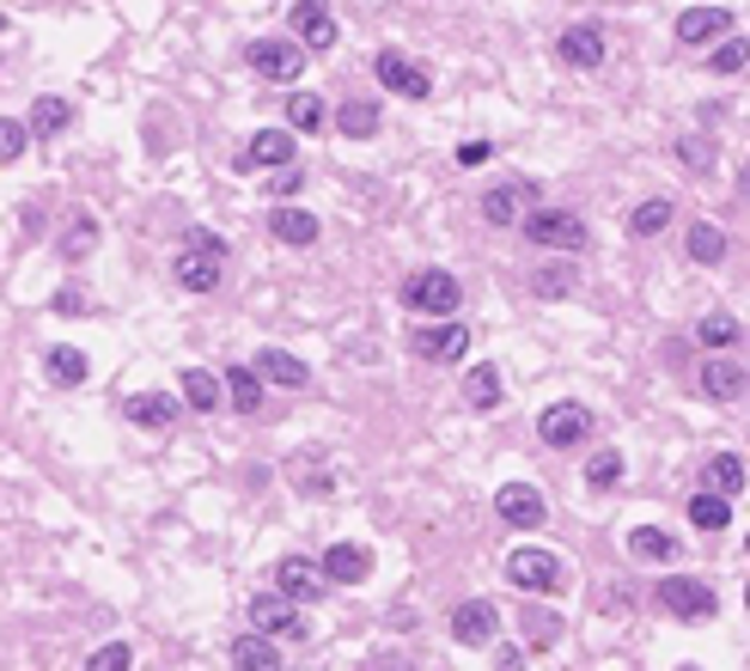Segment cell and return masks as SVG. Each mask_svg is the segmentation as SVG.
Returning a JSON list of instances; mask_svg holds the SVG:
<instances>
[{"label": "cell", "instance_id": "cell-25", "mask_svg": "<svg viewBox=\"0 0 750 671\" xmlns=\"http://www.w3.org/2000/svg\"><path fill=\"white\" fill-rule=\"evenodd\" d=\"M689 526H696V531H726V526H732V495H720V488L689 495Z\"/></svg>", "mask_w": 750, "mask_h": 671}, {"label": "cell", "instance_id": "cell-27", "mask_svg": "<svg viewBox=\"0 0 750 671\" xmlns=\"http://www.w3.org/2000/svg\"><path fill=\"white\" fill-rule=\"evenodd\" d=\"M287 129L293 134H324L329 129V105L317 93H293L287 98Z\"/></svg>", "mask_w": 750, "mask_h": 671}, {"label": "cell", "instance_id": "cell-11", "mask_svg": "<svg viewBox=\"0 0 750 671\" xmlns=\"http://www.w3.org/2000/svg\"><path fill=\"white\" fill-rule=\"evenodd\" d=\"M293 43H300L305 55H329L336 50V13H329V0H293Z\"/></svg>", "mask_w": 750, "mask_h": 671}, {"label": "cell", "instance_id": "cell-38", "mask_svg": "<svg viewBox=\"0 0 750 671\" xmlns=\"http://www.w3.org/2000/svg\"><path fill=\"white\" fill-rule=\"evenodd\" d=\"M622 476H629V464H622V452H598V458L586 464V488H617Z\"/></svg>", "mask_w": 750, "mask_h": 671}, {"label": "cell", "instance_id": "cell-21", "mask_svg": "<svg viewBox=\"0 0 750 671\" xmlns=\"http://www.w3.org/2000/svg\"><path fill=\"white\" fill-rule=\"evenodd\" d=\"M122 415H129L134 428H153V434H159V428L177 422V403L165 391H141V397H129V403H122Z\"/></svg>", "mask_w": 750, "mask_h": 671}, {"label": "cell", "instance_id": "cell-31", "mask_svg": "<svg viewBox=\"0 0 750 671\" xmlns=\"http://www.w3.org/2000/svg\"><path fill=\"white\" fill-rule=\"evenodd\" d=\"M464 403L470 409H500V372L488 367V360H476V367L464 372Z\"/></svg>", "mask_w": 750, "mask_h": 671}, {"label": "cell", "instance_id": "cell-2", "mask_svg": "<svg viewBox=\"0 0 750 671\" xmlns=\"http://www.w3.org/2000/svg\"><path fill=\"white\" fill-rule=\"evenodd\" d=\"M403 305L409 312H427V317H452L464 305V288L452 269H415V275L403 281Z\"/></svg>", "mask_w": 750, "mask_h": 671}, {"label": "cell", "instance_id": "cell-6", "mask_svg": "<svg viewBox=\"0 0 750 671\" xmlns=\"http://www.w3.org/2000/svg\"><path fill=\"white\" fill-rule=\"evenodd\" d=\"M605 25L598 19H579V25H567L562 37H555V62L562 67H574V74H598L605 67Z\"/></svg>", "mask_w": 750, "mask_h": 671}, {"label": "cell", "instance_id": "cell-3", "mask_svg": "<svg viewBox=\"0 0 750 671\" xmlns=\"http://www.w3.org/2000/svg\"><path fill=\"white\" fill-rule=\"evenodd\" d=\"M409 355H415V360H434V367H452V360L470 355V324H458V317L415 324V329H409Z\"/></svg>", "mask_w": 750, "mask_h": 671}, {"label": "cell", "instance_id": "cell-23", "mask_svg": "<svg viewBox=\"0 0 750 671\" xmlns=\"http://www.w3.org/2000/svg\"><path fill=\"white\" fill-rule=\"evenodd\" d=\"M269 238H281V245H317V214H305V208H269Z\"/></svg>", "mask_w": 750, "mask_h": 671}, {"label": "cell", "instance_id": "cell-12", "mask_svg": "<svg viewBox=\"0 0 750 671\" xmlns=\"http://www.w3.org/2000/svg\"><path fill=\"white\" fill-rule=\"evenodd\" d=\"M250 623H257V635H269V641H300L305 635V617H300V605H293L287 593L250 598Z\"/></svg>", "mask_w": 750, "mask_h": 671}, {"label": "cell", "instance_id": "cell-33", "mask_svg": "<svg viewBox=\"0 0 750 671\" xmlns=\"http://www.w3.org/2000/svg\"><path fill=\"white\" fill-rule=\"evenodd\" d=\"M672 214H677V208H672L665 196H646L641 208L629 214V232H634V238H653V232H665V226H672Z\"/></svg>", "mask_w": 750, "mask_h": 671}, {"label": "cell", "instance_id": "cell-45", "mask_svg": "<svg viewBox=\"0 0 750 671\" xmlns=\"http://www.w3.org/2000/svg\"><path fill=\"white\" fill-rule=\"evenodd\" d=\"M293 190H300V172H293V165H281V177H275V196H293Z\"/></svg>", "mask_w": 750, "mask_h": 671}, {"label": "cell", "instance_id": "cell-16", "mask_svg": "<svg viewBox=\"0 0 750 671\" xmlns=\"http://www.w3.org/2000/svg\"><path fill=\"white\" fill-rule=\"evenodd\" d=\"M738 25V13H726V7H689V13H677V43L684 50H702V43H714V37H726V31Z\"/></svg>", "mask_w": 750, "mask_h": 671}, {"label": "cell", "instance_id": "cell-41", "mask_svg": "<svg viewBox=\"0 0 750 671\" xmlns=\"http://www.w3.org/2000/svg\"><path fill=\"white\" fill-rule=\"evenodd\" d=\"M25 141H31V129L19 117H0V165H13L19 153H25Z\"/></svg>", "mask_w": 750, "mask_h": 671}, {"label": "cell", "instance_id": "cell-28", "mask_svg": "<svg viewBox=\"0 0 750 671\" xmlns=\"http://www.w3.org/2000/svg\"><path fill=\"white\" fill-rule=\"evenodd\" d=\"M43 372H50V385H62V391H74V385L93 379V367H86L79 348H50V355H43Z\"/></svg>", "mask_w": 750, "mask_h": 671}, {"label": "cell", "instance_id": "cell-44", "mask_svg": "<svg viewBox=\"0 0 750 671\" xmlns=\"http://www.w3.org/2000/svg\"><path fill=\"white\" fill-rule=\"evenodd\" d=\"M488 153H494V147H488V141H470V147H458V165H482Z\"/></svg>", "mask_w": 750, "mask_h": 671}, {"label": "cell", "instance_id": "cell-9", "mask_svg": "<svg viewBox=\"0 0 750 671\" xmlns=\"http://www.w3.org/2000/svg\"><path fill=\"white\" fill-rule=\"evenodd\" d=\"M537 440H543V446H555V452L586 446V440H593V409H579V403H550V409L537 415Z\"/></svg>", "mask_w": 750, "mask_h": 671}, {"label": "cell", "instance_id": "cell-36", "mask_svg": "<svg viewBox=\"0 0 750 671\" xmlns=\"http://www.w3.org/2000/svg\"><path fill=\"white\" fill-rule=\"evenodd\" d=\"M738 336H744V324H738V317H702V324H696V343L702 348H738Z\"/></svg>", "mask_w": 750, "mask_h": 671}, {"label": "cell", "instance_id": "cell-20", "mask_svg": "<svg viewBox=\"0 0 750 671\" xmlns=\"http://www.w3.org/2000/svg\"><path fill=\"white\" fill-rule=\"evenodd\" d=\"M257 379H263V385H287V391H305V385H312V367H305L300 355H287V348H263V355H257Z\"/></svg>", "mask_w": 750, "mask_h": 671}, {"label": "cell", "instance_id": "cell-17", "mask_svg": "<svg viewBox=\"0 0 750 671\" xmlns=\"http://www.w3.org/2000/svg\"><path fill=\"white\" fill-rule=\"evenodd\" d=\"M531 202H537V184H531V177H513V184H494L482 196V220L488 226H513L519 214L531 208Z\"/></svg>", "mask_w": 750, "mask_h": 671}, {"label": "cell", "instance_id": "cell-30", "mask_svg": "<svg viewBox=\"0 0 750 671\" xmlns=\"http://www.w3.org/2000/svg\"><path fill=\"white\" fill-rule=\"evenodd\" d=\"M232 665L238 671H275L281 653H275V641H269V635H238V641H232Z\"/></svg>", "mask_w": 750, "mask_h": 671}, {"label": "cell", "instance_id": "cell-7", "mask_svg": "<svg viewBox=\"0 0 750 671\" xmlns=\"http://www.w3.org/2000/svg\"><path fill=\"white\" fill-rule=\"evenodd\" d=\"M372 74H379V86H384V93L415 98V105H422V98L434 93V74H427L422 62H409L403 50H379V55H372Z\"/></svg>", "mask_w": 750, "mask_h": 671}, {"label": "cell", "instance_id": "cell-29", "mask_svg": "<svg viewBox=\"0 0 750 671\" xmlns=\"http://www.w3.org/2000/svg\"><path fill=\"white\" fill-rule=\"evenodd\" d=\"M226 397H232L238 415H257V409H263V379H257V367H226Z\"/></svg>", "mask_w": 750, "mask_h": 671}, {"label": "cell", "instance_id": "cell-43", "mask_svg": "<svg viewBox=\"0 0 750 671\" xmlns=\"http://www.w3.org/2000/svg\"><path fill=\"white\" fill-rule=\"evenodd\" d=\"M714 74H744V37H726L714 50Z\"/></svg>", "mask_w": 750, "mask_h": 671}, {"label": "cell", "instance_id": "cell-5", "mask_svg": "<svg viewBox=\"0 0 750 671\" xmlns=\"http://www.w3.org/2000/svg\"><path fill=\"white\" fill-rule=\"evenodd\" d=\"M172 275H177L184 293H214L220 275H226V245H177Z\"/></svg>", "mask_w": 750, "mask_h": 671}, {"label": "cell", "instance_id": "cell-14", "mask_svg": "<svg viewBox=\"0 0 750 671\" xmlns=\"http://www.w3.org/2000/svg\"><path fill=\"white\" fill-rule=\"evenodd\" d=\"M275 593H287L293 605H317V598L329 593V580H324V567L305 562V555H281V567H275Z\"/></svg>", "mask_w": 750, "mask_h": 671}, {"label": "cell", "instance_id": "cell-8", "mask_svg": "<svg viewBox=\"0 0 750 671\" xmlns=\"http://www.w3.org/2000/svg\"><path fill=\"white\" fill-rule=\"evenodd\" d=\"M244 62L257 67L263 79H275V86H293V79L305 74V50H300L293 37H257V43L244 50Z\"/></svg>", "mask_w": 750, "mask_h": 671}, {"label": "cell", "instance_id": "cell-42", "mask_svg": "<svg viewBox=\"0 0 750 671\" xmlns=\"http://www.w3.org/2000/svg\"><path fill=\"white\" fill-rule=\"evenodd\" d=\"M531 288L543 293V300H562V293H574V269H537V281H531Z\"/></svg>", "mask_w": 750, "mask_h": 671}, {"label": "cell", "instance_id": "cell-32", "mask_svg": "<svg viewBox=\"0 0 750 671\" xmlns=\"http://www.w3.org/2000/svg\"><path fill=\"white\" fill-rule=\"evenodd\" d=\"M629 555H641V562H672V555H684V550H677L672 531L641 526V531H629Z\"/></svg>", "mask_w": 750, "mask_h": 671}, {"label": "cell", "instance_id": "cell-15", "mask_svg": "<svg viewBox=\"0 0 750 671\" xmlns=\"http://www.w3.org/2000/svg\"><path fill=\"white\" fill-rule=\"evenodd\" d=\"M494 507H500V519L507 526H519V531H537L543 519H550V507H543V488H531V483H507L494 495Z\"/></svg>", "mask_w": 750, "mask_h": 671}, {"label": "cell", "instance_id": "cell-40", "mask_svg": "<svg viewBox=\"0 0 750 671\" xmlns=\"http://www.w3.org/2000/svg\"><path fill=\"white\" fill-rule=\"evenodd\" d=\"M134 665V647L129 641H105L93 659H86V671H129Z\"/></svg>", "mask_w": 750, "mask_h": 671}, {"label": "cell", "instance_id": "cell-18", "mask_svg": "<svg viewBox=\"0 0 750 671\" xmlns=\"http://www.w3.org/2000/svg\"><path fill=\"white\" fill-rule=\"evenodd\" d=\"M452 635H458L464 647H482L500 635V610L488 605V598H464L458 610H452Z\"/></svg>", "mask_w": 750, "mask_h": 671}, {"label": "cell", "instance_id": "cell-37", "mask_svg": "<svg viewBox=\"0 0 750 671\" xmlns=\"http://www.w3.org/2000/svg\"><path fill=\"white\" fill-rule=\"evenodd\" d=\"M708 488H720V495H738V488H744V458H738V452H720V458L708 464Z\"/></svg>", "mask_w": 750, "mask_h": 671}, {"label": "cell", "instance_id": "cell-35", "mask_svg": "<svg viewBox=\"0 0 750 671\" xmlns=\"http://www.w3.org/2000/svg\"><path fill=\"white\" fill-rule=\"evenodd\" d=\"M184 403L189 409H220V379L202 367H184Z\"/></svg>", "mask_w": 750, "mask_h": 671}, {"label": "cell", "instance_id": "cell-19", "mask_svg": "<svg viewBox=\"0 0 750 671\" xmlns=\"http://www.w3.org/2000/svg\"><path fill=\"white\" fill-rule=\"evenodd\" d=\"M317 567H324L329 586H360V580L372 574V555L360 550V543H329V550L317 555Z\"/></svg>", "mask_w": 750, "mask_h": 671}, {"label": "cell", "instance_id": "cell-4", "mask_svg": "<svg viewBox=\"0 0 750 671\" xmlns=\"http://www.w3.org/2000/svg\"><path fill=\"white\" fill-rule=\"evenodd\" d=\"M507 580L519 593H562V555L543 550V543H525V550L507 555Z\"/></svg>", "mask_w": 750, "mask_h": 671}, {"label": "cell", "instance_id": "cell-24", "mask_svg": "<svg viewBox=\"0 0 750 671\" xmlns=\"http://www.w3.org/2000/svg\"><path fill=\"white\" fill-rule=\"evenodd\" d=\"M67 122H74V105H67V98H55V93H43L37 105L25 110V129H31V134H43V141H55V134H62Z\"/></svg>", "mask_w": 750, "mask_h": 671}, {"label": "cell", "instance_id": "cell-1", "mask_svg": "<svg viewBox=\"0 0 750 671\" xmlns=\"http://www.w3.org/2000/svg\"><path fill=\"white\" fill-rule=\"evenodd\" d=\"M519 226H525V238L537 250H562V257H579V250L593 245V232H586V220H579L574 208H537V202H531V208L519 214Z\"/></svg>", "mask_w": 750, "mask_h": 671}, {"label": "cell", "instance_id": "cell-10", "mask_svg": "<svg viewBox=\"0 0 750 671\" xmlns=\"http://www.w3.org/2000/svg\"><path fill=\"white\" fill-rule=\"evenodd\" d=\"M653 605L665 610V617H677V623H708L714 617V593L702 586V580H659V593H653Z\"/></svg>", "mask_w": 750, "mask_h": 671}, {"label": "cell", "instance_id": "cell-34", "mask_svg": "<svg viewBox=\"0 0 750 671\" xmlns=\"http://www.w3.org/2000/svg\"><path fill=\"white\" fill-rule=\"evenodd\" d=\"M720 257H726V232L708 226V220H696L689 226V263H720Z\"/></svg>", "mask_w": 750, "mask_h": 671}, {"label": "cell", "instance_id": "cell-22", "mask_svg": "<svg viewBox=\"0 0 750 671\" xmlns=\"http://www.w3.org/2000/svg\"><path fill=\"white\" fill-rule=\"evenodd\" d=\"M702 391H708L714 403H738V397H744V360H708V367H702Z\"/></svg>", "mask_w": 750, "mask_h": 671}, {"label": "cell", "instance_id": "cell-13", "mask_svg": "<svg viewBox=\"0 0 750 671\" xmlns=\"http://www.w3.org/2000/svg\"><path fill=\"white\" fill-rule=\"evenodd\" d=\"M293 165V129H257L238 153V172H281Z\"/></svg>", "mask_w": 750, "mask_h": 671}, {"label": "cell", "instance_id": "cell-26", "mask_svg": "<svg viewBox=\"0 0 750 671\" xmlns=\"http://www.w3.org/2000/svg\"><path fill=\"white\" fill-rule=\"evenodd\" d=\"M329 122H336L348 141H372V134H379V105H367V98H348L343 110H329Z\"/></svg>", "mask_w": 750, "mask_h": 671}, {"label": "cell", "instance_id": "cell-39", "mask_svg": "<svg viewBox=\"0 0 750 671\" xmlns=\"http://www.w3.org/2000/svg\"><path fill=\"white\" fill-rule=\"evenodd\" d=\"M93 245H98V220H93V214H79V220L67 226V232H62V257H67V263H74V257H86V250H93Z\"/></svg>", "mask_w": 750, "mask_h": 671}]
</instances>
